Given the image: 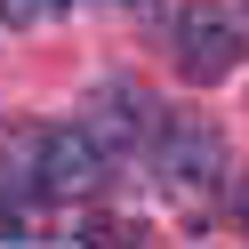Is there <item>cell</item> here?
<instances>
[{"instance_id":"obj_4","label":"cell","mask_w":249,"mask_h":249,"mask_svg":"<svg viewBox=\"0 0 249 249\" xmlns=\"http://www.w3.org/2000/svg\"><path fill=\"white\" fill-rule=\"evenodd\" d=\"M113 161H121V153L105 145L89 121H72V129H40V169H49L56 209H65V201H97L105 177H113Z\"/></svg>"},{"instance_id":"obj_3","label":"cell","mask_w":249,"mask_h":249,"mask_svg":"<svg viewBox=\"0 0 249 249\" xmlns=\"http://www.w3.org/2000/svg\"><path fill=\"white\" fill-rule=\"evenodd\" d=\"M49 169H40V129L8 137V153H0V225H8V241H49Z\"/></svg>"},{"instance_id":"obj_5","label":"cell","mask_w":249,"mask_h":249,"mask_svg":"<svg viewBox=\"0 0 249 249\" xmlns=\"http://www.w3.org/2000/svg\"><path fill=\"white\" fill-rule=\"evenodd\" d=\"M89 129H97L113 153H137V145L161 137V105H153V89H137V81H105L97 105H89Z\"/></svg>"},{"instance_id":"obj_6","label":"cell","mask_w":249,"mask_h":249,"mask_svg":"<svg viewBox=\"0 0 249 249\" xmlns=\"http://www.w3.org/2000/svg\"><path fill=\"white\" fill-rule=\"evenodd\" d=\"M72 0H0V24L8 33H40V24H56Z\"/></svg>"},{"instance_id":"obj_8","label":"cell","mask_w":249,"mask_h":249,"mask_svg":"<svg viewBox=\"0 0 249 249\" xmlns=\"http://www.w3.org/2000/svg\"><path fill=\"white\" fill-rule=\"evenodd\" d=\"M105 8H121V17H153V0H105Z\"/></svg>"},{"instance_id":"obj_7","label":"cell","mask_w":249,"mask_h":249,"mask_svg":"<svg viewBox=\"0 0 249 249\" xmlns=\"http://www.w3.org/2000/svg\"><path fill=\"white\" fill-rule=\"evenodd\" d=\"M233 225H241V233H249V177H241V185H233Z\"/></svg>"},{"instance_id":"obj_2","label":"cell","mask_w":249,"mask_h":249,"mask_svg":"<svg viewBox=\"0 0 249 249\" xmlns=\"http://www.w3.org/2000/svg\"><path fill=\"white\" fill-rule=\"evenodd\" d=\"M249 49V24L233 17V8H217V0H193V8H177V40H169V56H177V72L193 89L225 81L233 65H241Z\"/></svg>"},{"instance_id":"obj_1","label":"cell","mask_w":249,"mask_h":249,"mask_svg":"<svg viewBox=\"0 0 249 249\" xmlns=\"http://www.w3.org/2000/svg\"><path fill=\"white\" fill-rule=\"evenodd\" d=\"M161 177H169V193L177 201H217L225 193V129L217 121H201V113H177V121H161Z\"/></svg>"}]
</instances>
